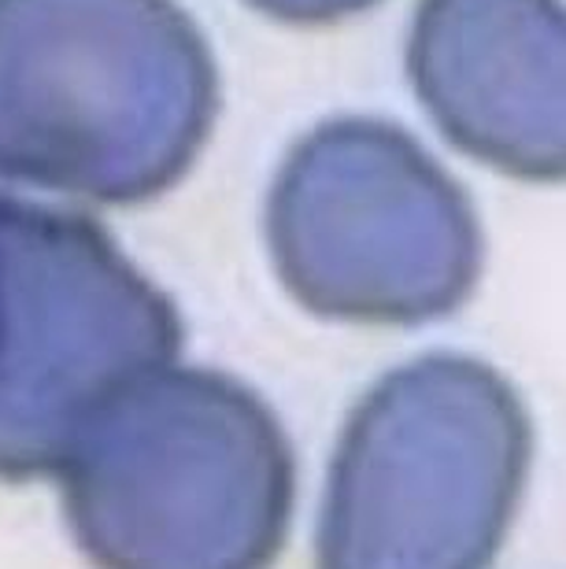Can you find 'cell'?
I'll return each instance as SVG.
<instances>
[{
	"label": "cell",
	"mask_w": 566,
	"mask_h": 569,
	"mask_svg": "<svg viewBox=\"0 0 566 569\" xmlns=\"http://www.w3.org/2000/svg\"><path fill=\"white\" fill-rule=\"evenodd\" d=\"M52 477L97 569H270L297 507V455L270 403L178 359L111 396Z\"/></svg>",
	"instance_id": "7a4b0ae2"
},
{
	"label": "cell",
	"mask_w": 566,
	"mask_h": 569,
	"mask_svg": "<svg viewBox=\"0 0 566 569\" xmlns=\"http://www.w3.org/2000/svg\"><path fill=\"white\" fill-rule=\"evenodd\" d=\"M275 274L308 315L418 326L459 311L485 267L467 189L396 122L326 119L281 159L264 208Z\"/></svg>",
	"instance_id": "277c9868"
},
{
	"label": "cell",
	"mask_w": 566,
	"mask_h": 569,
	"mask_svg": "<svg viewBox=\"0 0 566 569\" xmlns=\"http://www.w3.org/2000/svg\"><path fill=\"white\" fill-rule=\"evenodd\" d=\"M407 78L463 156L534 186L563 178V0H418Z\"/></svg>",
	"instance_id": "8992f818"
},
{
	"label": "cell",
	"mask_w": 566,
	"mask_h": 569,
	"mask_svg": "<svg viewBox=\"0 0 566 569\" xmlns=\"http://www.w3.org/2000/svg\"><path fill=\"white\" fill-rule=\"evenodd\" d=\"M182 340L171 296L93 219L0 192V481L52 477L89 418Z\"/></svg>",
	"instance_id": "5b68a950"
},
{
	"label": "cell",
	"mask_w": 566,
	"mask_h": 569,
	"mask_svg": "<svg viewBox=\"0 0 566 569\" xmlns=\"http://www.w3.org/2000/svg\"><path fill=\"white\" fill-rule=\"evenodd\" d=\"M241 4L286 27H330L375 8L378 0H241Z\"/></svg>",
	"instance_id": "52a82bcc"
},
{
	"label": "cell",
	"mask_w": 566,
	"mask_h": 569,
	"mask_svg": "<svg viewBox=\"0 0 566 569\" xmlns=\"http://www.w3.org/2000/svg\"><path fill=\"white\" fill-rule=\"evenodd\" d=\"M534 462V422L493 362L429 351L345 418L315 569H493Z\"/></svg>",
	"instance_id": "3957f363"
},
{
	"label": "cell",
	"mask_w": 566,
	"mask_h": 569,
	"mask_svg": "<svg viewBox=\"0 0 566 569\" xmlns=\"http://www.w3.org/2000/svg\"><path fill=\"white\" fill-rule=\"evenodd\" d=\"M219 63L178 0H0V178L156 200L219 119Z\"/></svg>",
	"instance_id": "6da1fadb"
}]
</instances>
